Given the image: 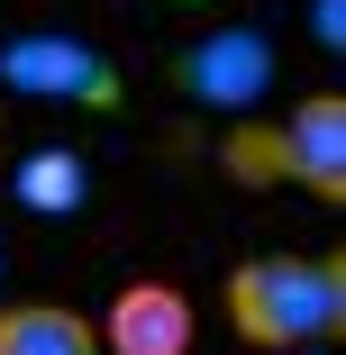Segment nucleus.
Here are the masks:
<instances>
[{
	"label": "nucleus",
	"instance_id": "obj_2",
	"mask_svg": "<svg viewBox=\"0 0 346 355\" xmlns=\"http://www.w3.org/2000/svg\"><path fill=\"white\" fill-rule=\"evenodd\" d=\"M273 37L264 28H200L182 55H173V83L191 92V101H210V110H255L264 92H273Z\"/></svg>",
	"mask_w": 346,
	"mask_h": 355
},
{
	"label": "nucleus",
	"instance_id": "obj_11",
	"mask_svg": "<svg viewBox=\"0 0 346 355\" xmlns=\"http://www.w3.org/2000/svg\"><path fill=\"white\" fill-rule=\"evenodd\" d=\"M182 10H210V0H182Z\"/></svg>",
	"mask_w": 346,
	"mask_h": 355
},
{
	"label": "nucleus",
	"instance_id": "obj_7",
	"mask_svg": "<svg viewBox=\"0 0 346 355\" xmlns=\"http://www.w3.org/2000/svg\"><path fill=\"white\" fill-rule=\"evenodd\" d=\"M219 173L237 191H273V182H283V119H237L219 137Z\"/></svg>",
	"mask_w": 346,
	"mask_h": 355
},
{
	"label": "nucleus",
	"instance_id": "obj_3",
	"mask_svg": "<svg viewBox=\"0 0 346 355\" xmlns=\"http://www.w3.org/2000/svg\"><path fill=\"white\" fill-rule=\"evenodd\" d=\"M0 83H10V92H37V101H73V110H110L119 101L110 55H92L83 37H55V28L0 46Z\"/></svg>",
	"mask_w": 346,
	"mask_h": 355
},
{
	"label": "nucleus",
	"instance_id": "obj_4",
	"mask_svg": "<svg viewBox=\"0 0 346 355\" xmlns=\"http://www.w3.org/2000/svg\"><path fill=\"white\" fill-rule=\"evenodd\" d=\"M283 182H301L319 209H346V92H310L283 119Z\"/></svg>",
	"mask_w": 346,
	"mask_h": 355
},
{
	"label": "nucleus",
	"instance_id": "obj_6",
	"mask_svg": "<svg viewBox=\"0 0 346 355\" xmlns=\"http://www.w3.org/2000/svg\"><path fill=\"white\" fill-rule=\"evenodd\" d=\"M0 355H101V328L64 301H10L0 310Z\"/></svg>",
	"mask_w": 346,
	"mask_h": 355
},
{
	"label": "nucleus",
	"instance_id": "obj_9",
	"mask_svg": "<svg viewBox=\"0 0 346 355\" xmlns=\"http://www.w3.org/2000/svg\"><path fill=\"white\" fill-rule=\"evenodd\" d=\"M292 355H337V346H292Z\"/></svg>",
	"mask_w": 346,
	"mask_h": 355
},
{
	"label": "nucleus",
	"instance_id": "obj_10",
	"mask_svg": "<svg viewBox=\"0 0 346 355\" xmlns=\"http://www.w3.org/2000/svg\"><path fill=\"white\" fill-rule=\"evenodd\" d=\"M0 155H10V128H0Z\"/></svg>",
	"mask_w": 346,
	"mask_h": 355
},
{
	"label": "nucleus",
	"instance_id": "obj_1",
	"mask_svg": "<svg viewBox=\"0 0 346 355\" xmlns=\"http://www.w3.org/2000/svg\"><path fill=\"white\" fill-rule=\"evenodd\" d=\"M228 328L246 346H337L346 337V264L337 255H246L228 273Z\"/></svg>",
	"mask_w": 346,
	"mask_h": 355
},
{
	"label": "nucleus",
	"instance_id": "obj_5",
	"mask_svg": "<svg viewBox=\"0 0 346 355\" xmlns=\"http://www.w3.org/2000/svg\"><path fill=\"white\" fill-rule=\"evenodd\" d=\"M191 337H200V319H191V301L173 292L164 273H137L128 292L110 301V319H101L110 355H191Z\"/></svg>",
	"mask_w": 346,
	"mask_h": 355
},
{
	"label": "nucleus",
	"instance_id": "obj_8",
	"mask_svg": "<svg viewBox=\"0 0 346 355\" xmlns=\"http://www.w3.org/2000/svg\"><path fill=\"white\" fill-rule=\"evenodd\" d=\"M19 200L28 209H83V155H64V146H46V155H28L19 164Z\"/></svg>",
	"mask_w": 346,
	"mask_h": 355
}]
</instances>
